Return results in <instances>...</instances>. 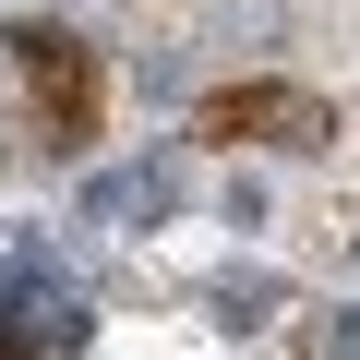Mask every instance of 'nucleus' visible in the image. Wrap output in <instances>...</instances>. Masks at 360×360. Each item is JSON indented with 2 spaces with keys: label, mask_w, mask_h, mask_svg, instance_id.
<instances>
[{
  "label": "nucleus",
  "mask_w": 360,
  "mask_h": 360,
  "mask_svg": "<svg viewBox=\"0 0 360 360\" xmlns=\"http://www.w3.org/2000/svg\"><path fill=\"white\" fill-rule=\"evenodd\" d=\"M288 0H205V49H276Z\"/></svg>",
  "instance_id": "1"
},
{
  "label": "nucleus",
  "mask_w": 360,
  "mask_h": 360,
  "mask_svg": "<svg viewBox=\"0 0 360 360\" xmlns=\"http://www.w3.org/2000/svg\"><path fill=\"white\" fill-rule=\"evenodd\" d=\"M312 360H360V300H336V312L312 324Z\"/></svg>",
  "instance_id": "2"
},
{
  "label": "nucleus",
  "mask_w": 360,
  "mask_h": 360,
  "mask_svg": "<svg viewBox=\"0 0 360 360\" xmlns=\"http://www.w3.org/2000/svg\"><path fill=\"white\" fill-rule=\"evenodd\" d=\"M348 276H360V240H348Z\"/></svg>",
  "instance_id": "3"
}]
</instances>
